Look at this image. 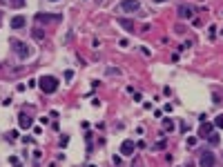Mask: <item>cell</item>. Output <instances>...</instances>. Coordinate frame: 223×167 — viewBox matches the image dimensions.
I'll list each match as a JSON object with an SVG mask.
<instances>
[{"instance_id":"cell-1","label":"cell","mask_w":223,"mask_h":167,"mask_svg":"<svg viewBox=\"0 0 223 167\" xmlns=\"http://www.w3.org/2000/svg\"><path fill=\"white\" fill-rule=\"evenodd\" d=\"M38 87H40L43 94H54V91L58 89V80L54 76H40L38 78Z\"/></svg>"},{"instance_id":"cell-2","label":"cell","mask_w":223,"mask_h":167,"mask_svg":"<svg viewBox=\"0 0 223 167\" xmlns=\"http://www.w3.org/2000/svg\"><path fill=\"white\" fill-rule=\"evenodd\" d=\"M11 45H14V51L18 54V58H29V56L34 54V51H31L29 47H27L25 42H20V40H14Z\"/></svg>"},{"instance_id":"cell-3","label":"cell","mask_w":223,"mask_h":167,"mask_svg":"<svg viewBox=\"0 0 223 167\" xmlns=\"http://www.w3.org/2000/svg\"><path fill=\"white\" fill-rule=\"evenodd\" d=\"M138 9H141L138 0H123V2H120V11H125V14H134Z\"/></svg>"},{"instance_id":"cell-4","label":"cell","mask_w":223,"mask_h":167,"mask_svg":"<svg viewBox=\"0 0 223 167\" xmlns=\"http://www.w3.org/2000/svg\"><path fill=\"white\" fill-rule=\"evenodd\" d=\"M60 14H36V22H60Z\"/></svg>"},{"instance_id":"cell-5","label":"cell","mask_w":223,"mask_h":167,"mask_svg":"<svg viewBox=\"0 0 223 167\" xmlns=\"http://www.w3.org/2000/svg\"><path fill=\"white\" fill-rule=\"evenodd\" d=\"M199 163H201V167H214V165H217V158H214V154H212V152H203L201 158H199Z\"/></svg>"},{"instance_id":"cell-6","label":"cell","mask_w":223,"mask_h":167,"mask_svg":"<svg viewBox=\"0 0 223 167\" xmlns=\"http://www.w3.org/2000/svg\"><path fill=\"white\" fill-rule=\"evenodd\" d=\"M176 14H179V18L188 20V18H192V14H194V7L192 5H179L176 7Z\"/></svg>"},{"instance_id":"cell-7","label":"cell","mask_w":223,"mask_h":167,"mask_svg":"<svg viewBox=\"0 0 223 167\" xmlns=\"http://www.w3.org/2000/svg\"><path fill=\"white\" fill-rule=\"evenodd\" d=\"M212 134H214V125L208 123V120H205V123H201V127H199V136H201V138H210Z\"/></svg>"},{"instance_id":"cell-8","label":"cell","mask_w":223,"mask_h":167,"mask_svg":"<svg viewBox=\"0 0 223 167\" xmlns=\"http://www.w3.org/2000/svg\"><path fill=\"white\" fill-rule=\"evenodd\" d=\"M134 141H129V138H125V141L123 143H120V154H123V156H132L134 154Z\"/></svg>"},{"instance_id":"cell-9","label":"cell","mask_w":223,"mask_h":167,"mask_svg":"<svg viewBox=\"0 0 223 167\" xmlns=\"http://www.w3.org/2000/svg\"><path fill=\"white\" fill-rule=\"evenodd\" d=\"M18 125H20V129H29L31 127V116L20 111V114H18Z\"/></svg>"},{"instance_id":"cell-10","label":"cell","mask_w":223,"mask_h":167,"mask_svg":"<svg viewBox=\"0 0 223 167\" xmlns=\"http://www.w3.org/2000/svg\"><path fill=\"white\" fill-rule=\"evenodd\" d=\"M25 27V18L22 16H14L11 18V29H22Z\"/></svg>"},{"instance_id":"cell-11","label":"cell","mask_w":223,"mask_h":167,"mask_svg":"<svg viewBox=\"0 0 223 167\" xmlns=\"http://www.w3.org/2000/svg\"><path fill=\"white\" fill-rule=\"evenodd\" d=\"M118 22H120V27H123V29H127V31H132V29H134V22L129 20V18H120Z\"/></svg>"},{"instance_id":"cell-12","label":"cell","mask_w":223,"mask_h":167,"mask_svg":"<svg viewBox=\"0 0 223 167\" xmlns=\"http://www.w3.org/2000/svg\"><path fill=\"white\" fill-rule=\"evenodd\" d=\"M163 129H165V132H174V120L163 118Z\"/></svg>"},{"instance_id":"cell-13","label":"cell","mask_w":223,"mask_h":167,"mask_svg":"<svg viewBox=\"0 0 223 167\" xmlns=\"http://www.w3.org/2000/svg\"><path fill=\"white\" fill-rule=\"evenodd\" d=\"M31 38H36V40H43V38H45V31L40 29V27H36V29L31 31Z\"/></svg>"},{"instance_id":"cell-14","label":"cell","mask_w":223,"mask_h":167,"mask_svg":"<svg viewBox=\"0 0 223 167\" xmlns=\"http://www.w3.org/2000/svg\"><path fill=\"white\" fill-rule=\"evenodd\" d=\"M129 167H143V158H141V156H134V158H132V165H129Z\"/></svg>"},{"instance_id":"cell-15","label":"cell","mask_w":223,"mask_h":167,"mask_svg":"<svg viewBox=\"0 0 223 167\" xmlns=\"http://www.w3.org/2000/svg\"><path fill=\"white\" fill-rule=\"evenodd\" d=\"M208 141H210V143H212V145H219V143H221V136H219V134H217V132H214V134H212V136H210V138H208Z\"/></svg>"},{"instance_id":"cell-16","label":"cell","mask_w":223,"mask_h":167,"mask_svg":"<svg viewBox=\"0 0 223 167\" xmlns=\"http://www.w3.org/2000/svg\"><path fill=\"white\" fill-rule=\"evenodd\" d=\"M214 125H217V127H219V129H223V114H221V116H217V118H214Z\"/></svg>"},{"instance_id":"cell-17","label":"cell","mask_w":223,"mask_h":167,"mask_svg":"<svg viewBox=\"0 0 223 167\" xmlns=\"http://www.w3.org/2000/svg\"><path fill=\"white\" fill-rule=\"evenodd\" d=\"M58 143H60V147H67V145H69V136H60Z\"/></svg>"},{"instance_id":"cell-18","label":"cell","mask_w":223,"mask_h":167,"mask_svg":"<svg viewBox=\"0 0 223 167\" xmlns=\"http://www.w3.org/2000/svg\"><path fill=\"white\" fill-rule=\"evenodd\" d=\"M9 163H11L14 167H22V163H20V161H18V158H16V156H11V158H9Z\"/></svg>"},{"instance_id":"cell-19","label":"cell","mask_w":223,"mask_h":167,"mask_svg":"<svg viewBox=\"0 0 223 167\" xmlns=\"http://www.w3.org/2000/svg\"><path fill=\"white\" fill-rule=\"evenodd\" d=\"M71 78H74V71L67 69V71H65V80H71Z\"/></svg>"},{"instance_id":"cell-20","label":"cell","mask_w":223,"mask_h":167,"mask_svg":"<svg viewBox=\"0 0 223 167\" xmlns=\"http://www.w3.org/2000/svg\"><path fill=\"white\" fill-rule=\"evenodd\" d=\"M31 156H34V161H38V158H40V156H43V152H40V149H36V152H34Z\"/></svg>"},{"instance_id":"cell-21","label":"cell","mask_w":223,"mask_h":167,"mask_svg":"<svg viewBox=\"0 0 223 167\" xmlns=\"http://www.w3.org/2000/svg\"><path fill=\"white\" fill-rule=\"evenodd\" d=\"M156 147H159V149H163V147H165V138H163V136H161V141L156 143Z\"/></svg>"},{"instance_id":"cell-22","label":"cell","mask_w":223,"mask_h":167,"mask_svg":"<svg viewBox=\"0 0 223 167\" xmlns=\"http://www.w3.org/2000/svg\"><path fill=\"white\" fill-rule=\"evenodd\" d=\"M154 2H165V0H154Z\"/></svg>"},{"instance_id":"cell-23","label":"cell","mask_w":223,"mask_h":167,"mask_svg":"<svg viewBox=\"0 0 223 167\" xmlns=\"http://www.w3.org/2000/svg\"><path fill=\"white\" fill-rule=\"evenodd\" d=\"M87 167H96V165H87Z\"/></svg>"},{"instance_id":"cell-24","label":"cell","mask_w":223,"mask_h":167,"mask_svg":"<svg viewBox=\"0 0 223 167\" xmlns=\"http://www.w3.org/2000/svg\"><path fill=\"white\" fill-rule=\"evenodd\" d=\"M0 18H2V14H0Z\"/></svg>"},{"instance_id":"cell-25","label":"cell","mask_w":223,"mask_h":167,"mask_svg":"<svg viewBox=\"0 0 223 167\" xmlns=\"http://www.w3.org/2000/svg\"><path fill=\"white\" fill-rule=\"evenodd\" d=\"M54 2H56V0H54Z\"/></svg>"}]
</instances>
